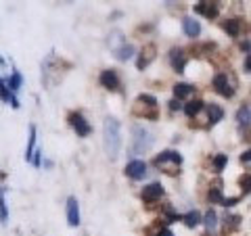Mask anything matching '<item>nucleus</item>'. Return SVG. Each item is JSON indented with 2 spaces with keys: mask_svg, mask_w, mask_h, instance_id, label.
<instances>
[{
  "mask_svg": "<svg viewBox=\"0 0 251 236\" xmlns=\"http://www.w3.org/2000/svg\"><path fill=\"white\" fill-rule=\"evenodd\" d=\"M103 138H105V151L109 159H117L122 151V125L115 117H107L103 123Z\"/></svg>",
  "mask_w": 251,
  "mask_h": 236,
  "instance_id": "obj_1",
  "label": "nucleus"
},
{
  "mask_svg": "<svg viewBox=\"0 0 251 236\" xmlns=\"http://www.w3.org/2000/svg\"><path fill=\"white\" fill-rule=\"evenodd\" d=\"M241 161H243V163H251V148L241 155Z\"/></svg>",
  "mask_w": 251,
  "mask_h": 236,
  "instance_id": "obj_33",
  "label": "nucleus"
},
{
  "mask_svg": "<svg viewBox=\"0 0 251 236\" xmlns=\"http://www.w3.org/2000/svg\"><path fill=\"white\" fill-rule=\"evenodd\" d=\"M207 201L214 203V205H218V203H224V196H222V190L216 186V188H209L207 192Z\"/></svg>",
  "mask_w": 251,
  "mask_h": 236,
  "instance_id": "obj_26",
  "label": "nucleus"
},
{
  "mask_svg": "<svg viewBox=\"0 0 251 236\" xmlns=\"http://www.w3.org/2000/svg\"><path fill=\"white\" fill-rule=\"evenodd\" d=\"M239 215H228V217H224V230L226 228H237L239 226Z\"/></svg>",
  "mask_w": 251,
  "mask_h": 236,
  "instance_id": "obj_30",
  "label": "nucleus"
},
{
  "mask_svg": "<svg viewBox=\"0 0 251 236\" xmlns=\"http://www.w3.org/2000/svg\"><path fill=\"white\" fill-rule=\"evenodd\" d=\"M237 121H239L241 125H247V123H249V107H247V105H243L239 111H237Z\"/></svg>",
  "mask_w": 251,
  "mask_h": 236,
  "instance_id": "obj_28",
  "label": "nucleus"
},
{
  "mask_svg": "<svg viewBox=\"0 0 251 236\" xmlns=\"http://www.w3.org/2000/svg\"><path fill=\"white\" fill-rule=\"evenodd\" d=\"M9 222V209H6V201H4V188L0 186V224Z\"/></svg>",
  "mask_w": 251,
  "mask_h": 236,
  "instance_id": "obj_23",
  "label": "nucleus"
},
{
  "mask_svg": "<svg viewBox=\"0 0 251 236\" xmlns=\"http://www.w3.org/2000/svg\"><path fill=\"white\" fill-rule=\"evenodd\" d=\"M178 109H180V103H178V100L174 98V100H170V111H178Z\"/></svg>",
  "mask_w": 251,
  "mask_h": 236,
  "instance_id": "obj_35",
  "label": "nucleus"
},
{
  "mask_svg": "<svg viewBox=\"0 0 251 236\" xmlns=\"http://www.w3.org/2000/svg\"><path fill=\"white\" fill-rule=\"evenodd\" d=\"M182 29H184V34L188 38H197L201 34V25H199V21H195L191 17H184L182 19Z\"/></svg>",
  "mask_w": 251,
  "mask_h": 236,
  "instance_id": "obj_14",
  "label": "nucleus"
},
{
  "mask_svg": "<svg viewBox=\"0 0 251 236\" xmlns=\"http://www.w3.org/2000/svg\"><path fill=\"white\" fill-rule=\"evenodd\" d=\"M226 163H228V157H226L224 153H218V155L214 157V169H216V171H222V169L226 167Z\"/></svg>",
  "mask_w": 251,
  "mask_h": 236,
  "instance_id": "obj_27",
  "label": "nucleus"
},
{
  "mask_svg": "<svg viewBox=\"0 0 251 236\" xmlns=\"http://www.w3.org/2000/svg\"><path fill=\"white\" fill-rule=\"evenodd\" d=\"M31 163H34V167H40V165H42V148H38V151L34 153V159H31Z\"/></svg>",
  "mask_w": 251,
  "mask_h": 236,
  "instance_id": "obj_31",
  "label": "nucleus"
},
{
  "mask_svg": "<svg viewBox=\"0 0 251 236\" xmlns=\"http://www.w3.org/2000/svg\"><path fill=\"white\" fill-rule=\"evenodd\" d=\"M195 11L203 15L205 19H216L220 13V4L218 2H197L195 4Z\"/></svg>",
  "mask_w": 251,
  "mask_h": 236,
  "instance_id": "obj_13",
  "label": "nucleus"
},
{
  "mask_svg": "<svg viewBox=\"0 0 251 236\" xmlns=\"http://www.w3.org/2000/svg\"><path fill=\"white\" fill-rule=\"evenodd\" d=\"M166 163H174V165H180L182 163V157H180V153L178 151H163V153H159L153 159V165H157V167H163Z\"/></svg>",
  "mask_w": 251,
  "mask_h": 236,
  "instance_id": "obj_10",
  "label": "nucleus"
},
{
  "mask_svg": "<svg viewBox=\"0 0 251 236\" xmlns=\"http://www.w3.org/2000/svg\"><path fill=\"white\" fill-rule=\"evenodd\" d=\"M0 65H2V67L6 65V63H4V59H2V57H0Z\"/></svg>",
  "mask_w": 251,
  "mask_h": 236,
  "instance_id": "obj_37",
  "label": "nucleus"
},
{
  "mask_svg": "<svg viewBox=\"0 0 251 236\" xmlns=\"http://www.w3.org/2000/svg\"><path fill=\"white\" fill-rule=\"evenodd\" d=\"M67 121H69V125H72V128H74V132L77 134V136L86 138V136H90V134H92V125H90L88 121H86V117H84L80 111L69 113Z\"/></svg>",
  "mask_w": 251,
  "mask_h": 236,
  "instance_id": "obj_4",
  "label": "nucleus"
},
{
  "mask_svg": "<svg viewBox=\"0 0 251 236\" xmlns=\"http://www.w3.org/2000/svg\"><path fill=\"white\" fill-rule=\"evenodd\" d=\"M201 109H203V103H201V100L195 98V100H188V103L184 105V113H186L188 117H195V115H197V113L201 111Z\"/></svg>",
  "mask_w": 251,
  "mask_h": 236,
  "instance_id": "obj_22",
  "label": "nucleus"
},
{
  "mask_svg": "<svg viewBox=\"0 0 251 236\" xmlns=\"http://www.w3.org/2000/svg\"><path fill=\"white\" fill-rule=\"evenodd\" d=\"M163 194V186L159 182H151V184H147L143 188V192H140V196H143V201L145 203H155V201H159V196Z\"/></svg>",
  "mask_w": 251,
  "mask_h": 236,
  "instance_id": "obj_9",
  "label": "nucleus"
},
{
  "mask_svg": "<svg viewBox=\"0 0 251 236\" xmlns=\"http://www.w3.org/2000/svg\"><path fill=\"white\" fill-rule=\"evenodd\" d=\"M170 65L174 67L176 73H184L186 57H184V50H182V48H172V50H170Z\"/></svg>",
  "mask_w": 251,
  "mask_h": 236,
  "instance_id": "obj_12",
  "label": "nucleus"
},
{
  "mask_svg": "<svg viewBox=\"0 0 251 236\" xmlns=\"http://www.w3.org/2000/svg\"><path fill=\"white\" fill-rule=\"evenodd\" d=\"M155 236H174V234H172V230H168V228H161L159 226V230H157Z\"/></svg>",
  "mask_w": 251,
  "mask_h": 236,
  "instance_id": "obj_32",
  "label": "nucleus"
},
{
  "mask_svg": "<svg viewBox=\"0 0 251 236\" xmlns=\"http://www.w3.org/2000/svg\"><path fill=\"white\" fill-rule=\"evenodd\" d=\"M203 224H205L207 232H216V228H218V215H216L214 209H209L207 213H205V217H203Z\"/></svg>",
  "mask_w": 251,
  "mask_h": 236,
  "instance_id": "obj_21",
  "label": "nucleus"
},
{
  "mask_svg": "<svg viewBox=\"0 0 251 236\" xmlns=\"http://www.w3.org/2000/svg\"><path fill=\"white\" fill-rule=\"evenodd\" d=\"M205 107H207V121H209V125L222 121V117H224V109L222 107L216 105V103H209Z\"/></svg>",
  "mask_w": 251,
  "mask_h": 236,
  "instance_id": "obj_15",
  "label": "nucleus"
},
{
  "mask_svg": "<svg viewBox=\"0 0 251 236\" xmlns=\"http://www.w3.org/2000/svg\"><path fill=\"white\" fill-rule=\"evenodd\" d=\"M193 86L191 84H184V82H180V84H176L174 86V98L176 100H180V98H186V96H191L193 94Z\"/></svg>",
  "mask_w": 251,
  "mask_h": 236,
  "instance_id": "obj_18",
  "label": "nucleus"
},
{
  "mask_svg": "<svg viewBox=\"0 0 251 236\" xmlns=\"http://www.w3.org/2000/svg\"><path fill=\"white\" fill-rule=\"evenodd\" d=\"M151 146H153V134L149 132L147 128H143V125H134V128H132V146H130V153L132 155H143Z\"/></svg>",
  "mask_w": 251,
  "mask_h": 236,
  "instance_id": "obj_2",
  "label": "nucleus"
},
{
  "mask_svg": "<svg viewBox=\"0 0 251 236\" xmlns=\"http://www.w3.org/2000/svg\"><path fill=\"white\" fill-rule=\"evenodd\" d=\"M239 186H241L243 194H249L251 192V174H243L239 180Z\"/></svg>",
  "mask_w": 251,
  "mask_h": 236,
  "instance_id": "obj_29",
  "label": "nucleus"
},
{
  "mask_svg": "<svg viewBox=\"0 0 251 236\" xmlns=\"http://www.w3.org/2000/svg\"><path fill=\"white\" fill-rule=\"evenodd\" d=\"M21 84H23V75H21V71H17V69H13V73H11V77L6 80V86H9V90L15 94L19 88H21Z\"/></svg>",
  "mask_w": 251,
  "mask_h": 236,
  "instance_id": "obj_19",
  "label": "nucleus"
},
{
  "mask_svg": "<svg viewBox=\"0 0 251 236\" xmlns=\"http://www.w3.org/2000/svg\"><path fill=\"white\" fill-rule=\"evenodd\" d=\"M99 84L107 88L109 92H117L122 88V80H120V73L115 71V69H103L99 75Z\"/></svg>",
  "mask_w": 251,
  "mask_h": 236,
  "instance_id": "obj_5",
  "label": "nucleus"
},
{
  "mask_svg": "<svg viewBox=\"0 0 251 236\" xmlns=\"http://www.w3.org/2000/svg\"><path fill=\"white\" fill-rule=\"evenodd\" d=\"M211 86H214V90L220 94V96H226L230 98L234 94V86L230 84V77L226 73H216L214 80H211Z\"/></svg>",
  "mask_w": 251,
  "mask_h": 236,
  "instance_id": "obj_6",
  "label": "nucleus"
},
{
  "mask_svg": "<svg viewBox=\"0 0 251 236\" xmlns=\"http://www.w3.org/2000/svg\"><path fill=\"white\" fill-rule=\"evenodd\" d=\"M239 199H237V196H232V199H224V203H222V205L224 207H232L234 205V203H237Z\"/></svg>",
  "mask_w": 251,
  "mask_h": 236,
  "instance_id": "obj_34",
  "label": "nucleus"
},
{
  "mask_svg": "<svg viewBox=\"0 0 251 236\" xmlns=\"http://www.w3.org/2000/svg\"><path fill=\"white\" fill-rule=\"evenodd\" d=\"M113 52H115V57L120 59V61H128V59H132L134 57V52H136V48L132 44H126V42H122L117 48H113Z\"/></svg>",
  "mask_w": 251,
  "mask_h": 236,
  "instance_id": "obj_16",
  "label": "nucleus"
},
{
  "mask_svg": "<svg viewBox=\"0 0 251 236\" xmlns=\"http://www.w3.org/2000/svg\"><path fill=\"white\" fill-rule=\"evenodd\" d=\"M134 113L143 119H157L159 111H157V98L153 94H138L134 103Z\"/></svg>",
  "mask_w": 251,
  "mask_h": 236,
  "instance_id": "obj_3",
  "label": "nucleus"
},
{
  "mask_svg": "<svg viewBox=\"0 0 251 236\" xmlns=\"http://www.w3.org/2000/svg\"><path fill=\"white\" fill-rule=\"evenodd\" d=\"M15 96V94L9 90V86H6V82L2 80V77H0V100H2V103H11V98Z\"/></svg>",
  "mask_w": 251,
  "mask_h": 236,
  "instance_id": "obj_25",
  "label": "nucleus"
},
{
  "mask_svg": "<svg viewBox=\"0 0 251 236\" xmlns=\"http://www.w3.org/2000/svg\"><path fill=\"white\" fill-rule=\"evenodd\" d=\"M245 71L251 73V54H247V57H245Z\"/></svg>",
  "mask_w": 251,
  "mask_h": 236,
  "instance_id": "obj_36",
  "label": "nucleus"
},
{
  "mask_svg": "<svg viewBox=\"0 0 251 236\" xmlns=\"http://www.w3.org/2000/svg\"><path fill=\"white\" fill-rule=\"evenodd\" d=\"M182 222H184L188 228L199 226V224H201V215H199V211H188V213L182 217Z\"/></svg>",
  "mask_w": 251,
  "mask_h": 236,
  "instance_id": "obj_24",
  "label": "nucleus"
},
{
  "mask_svg": "<svg viewBox=\"0 0 251 236\" xmlns=\"http://www.w3.org/2000/svg\"><path fill=\"white\" fill-rule=\"evenodd\" d=\"M124 174L130 180H143L147 176V163L140 159H132L128 165L124 167Z\"/></svg>",
  "mask_w": 251,
  "mask_h": 236,
  "instance_id": "obj_7",
  "label": "nucleus"
},
{
  "mask_svg": "<svg viewBox=\"0 0 251 236\" xmlns=\"http://www.w3.org/2000/svg\"><path fill=\"white\" fill-rule=\"evenodd\" d=\"M34 153H36V125L31 123V125H29L27 148H25V161H31V159H34Z\"/></svg>",
  "mask_w": 251,
  "mask_h": 236,
  "instance_id": "obj_17",
  "label": "nucleus"
},
{
  "mask_svg": "<svg viewBox=\"0 0 251 236\" xmlns=\"http://www.w3.org/2000/svg\"><path fill=\"white\" fill-rule=\"evenodd\" d=\"M155 52H157V48H155V44H145L143 46V50L138 52V61H136V67L138 69H147L151 63L155 61Z\"/></svg>",
  "mask_w": 251,
  "mask_h": 236,
  "instance_id": "obj_8",
  "label": "nucleus"
},
{
  "mask_svg": "<svg viewBox=\"0 0 251 236\" xmlns=\"http://www.w3.org/2000/svg\"><path fill=\"white\" fill-rule=\"evenodd\" d=\"M224 29H226V34H228V36L237 38L241 34V19H228L224 23Z\"/></svg>",
  "mask_w": 251,
  "mask_h": 236,
  "instance_id": "obj_20",
  "label": "nucleus"
},
{
  "mask_svg": "<svg viewBox=\"0 0 251 236\" xmlns=\"http://www.w3.org/2000/svg\"><path fill=\"white\" fill-rule=\"evenodd\" d=\"M67 224L72 228L80 226V205H77L75 196H69L67 199Z\"/></svg>",
  "mask_w": 251,
  "mask_h": 236,
  "instance_id": "obj_11",
  "label": "nucleus"
}]
</instances>
